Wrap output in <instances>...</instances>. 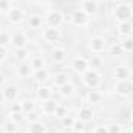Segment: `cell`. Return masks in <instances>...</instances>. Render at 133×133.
<instances>
[{"instance_id":"1","label":"cell","mask_w":133,"mask_h":133,"mask_svg":"<svg viewBox=\"0 0 133 133\" xmlns=\"http://www.w3.org/2000/svg\"><path fill=\"white\" fill-rule=\"evenodd\" d=\"M133 17V5L132 3H118L113 8V19L121 23V22H130Z\"/></svg>"},{"instance_id":"2","label":"cell","mask_w":133,"mask_h":133,"mask_svg":"<svg viewBox=\"0 0 133 133\" xmlns=\"http://www.w3.org/2000/svg\"><path fill=\"white\" fill-rule=\"evenodd\" d=\"M81 81H82V84H84L88 90H93V88H98V87L101 85L102 76H101V73L98 71V70L88 68L85 73L81 74Z\"/></svg>"},{"instance_id":"3","label":"cell","mask_w":133,"mask_h":133,"mask_svg":"<svg viewBox=\"0 0 133 133\" xmlns=\"http://www.w3.org/2000/svg\"><path fill=\"white\" fill-rule=\"evenodd\" d=\"M25 17H26V12H25V9L20 8V6H12V8L6 12V19H8V22H9L11 25H20V23L25 20Z\"/></svg>"},{"instance_id":"4","label":"cell","mask_w":133,"mask_h":133,"mask_svg":"<svg viewBox=\"0 0 133 133\" xmlns=\"http://www.w3.org/2000/svg\"><path fill=\"white\" fill-rule=\"evenodd\" d=\"M113 90H115V93L119 95V96H130L133 93V81L132 79H121V81H116Z\"/></svg>"},{"instance_id":"5","label":"cell","mask_w":133,"mask_h":133,"mask_svg":"<svg viewBox=\"0 0 133 133\" xmlns=\"http://www.w3.org/2000/svg\"><path fill=\"white\" fill-rule=\"evenodd\" d=\"M70 20H71V23H73L74 26H77V28H85V26L88 25V22H90V16H87L81 8H77V9H74V11L71 12Z\"/></svg>"},{"instance_id":"6","label":"cell","mask_w":133,"mask_h":133,"mask_svg":"<svg viewBox=\"0 0 133 133\" xmlns=\"http://www.w3.org/2000/svg\"><path fill=\"white\" fill-rule=\"evenodd\" d=\"M42 39L46 43H57L62 39V31L59 28H53V26H46L42 33Z\"/></svg>"},{"instance_id":"7","label":"cell","mask_w":133,"mask_h":133,"mask_svg":"<svg viewBox=\"0 0 133 133\" xmlns=\"http://www.w3.org/2000/svg\"><path fill=\"white\" fill-rule=\"evenodd\" d=\"M105 48H107V40H105V37H102V36H93V37L88 40V50H90L91 53H95V54L102 53Z\"/></svg>"},{"instance_id":"8","label":"cell","mask_w":133,"mask_h":133,"mask_svg":"<svg viewBox=\"0 0 133 133\" xmlns=\"http://www.w3.org/2000/svg\"><path fill=\"white\" fill-rule=\"evenodd\" d=\"M45 23L53 28H59L64 23V16L59 11H48L45 16Z\"/></svg>"},{"instance_id":"9","label":"cell","mask_w":133,"mask_h":133,"mask_svg":"<svg viewBox=\"0 0 133 133\" xmlns=\"http://www.w3.org/2000/svg\"><path fill=\"white\" fill-rule=\"evenodd\" d=\"M11 45L17 50V48H25L28 45V37L26 34L22 31H16L11 34Z\"/></svg>"},{"instance_id":"10","label":"cell","mask_w":133,"mask_h":133,"mask_svg":"<svg viewBox=\"0 0 133 133\" xmlns=\"http://www.w3.org/2000/svg\"><path fill=\"white\" fill-rule=\"evenodd\" d=\"M81 9L87 14V16H95L99 11V3L96 0H82L81 3Z\"/></svg>"},{"instance_id":"11","label":"cell","mask_w":133,"mask_h":133,"mask_svg":"<svg viewBox=\"0 0 133 133\" xmlns=\"http://www.w3.org/2000/svg\"><path fill=\"white\" fill-rule=\"evenodd\" d=\"M71 66H73V70H74L77 74H82V73H85V71L90 68V64H88V59H85V57H82V56H77V57H74Z\"/></svg>"},{"instance_id":"12","label":"cell","mask_w":133,"mask_h":133,"mask_svg":"<svg viewBox=\"0 0 133 133\" xmlns=\"http://www.w3.org/2000/svg\"><path fill=\"white\" fill-rule=\"evenodd\" d=\"M59 107V102L56 99H46V101H42V104H40V111L43 113V115H54V111H56V108Z\"/></svg>"},{"instance_id":"13","label":"cell","mask_w":133,"mask_h":133,"mask_svg":"<svg viewBox=\"0 0 133 133\" xmlns=\"http://www.w3.org/2000/svg\"><path fill=\"white\" fill-rule=\"evenodd\" d=\"M19 95H20V90H19V87H16V85H6L5 90H3V96H5V101H6V102H14V101H17Z\"/></svg>"},{"instance_id":"14","label":"cell","mask_w":133,"mask_h":133,"mask_svg":"<svg viewBox=\"0 0 133 133\" xmlns=\"http://www.w3.org/2000/svg\"><path fill=\"white\" fill-rule=\"evenodd\" d=\"M85 99H87L88 104H91V105H98V104H101L104 101V95L101 93L98 88H93V90H88L87 91Z\"/></svg>"},{"instance_id":"15","label":"cell","mask_w":133,"mask_h":133,"mask_svg":"<svg viewBox=\"0 0 133 133\" xmlns=\"http://www.w3.org/2000/svg\"><path fill=\"white\" fill-rule=\"evenodd\" d=\"M66 57H68V53H66L65 48H62V46H54V48L51 50V59H53L56 64L65 62Z\"/></svg>"},{"instance_id":"16","label":"cell","mask_w":133,"mask_h":133,"mask_svg":"<svg viewBox=\"0 0 133 133\" xmlns=\"http://www.w3.org/2000/svg\"><path fill=\"white\" fill-rule=\"evenodd\" d=\"M36 98L39 101H46L53 98V88L48 85H40L36 88Z\"/></svg>"},{"instance_id":"17","label":"cell","mask_w":133,"mask_h":133,"mask_svg":"<svg viewBox=\"0 0 133 133\" xmlns=\"http://www.w3.org/2000/svg\"><path fill=\"white\" fill-rule=\"evenodd\" d=\"M51 81H53V85L59 88V87L65 85L68 82H71V77H70V74H68L66 71H61V73H56Z\"/></svg>"},{"instance_id":"18","label":"cell","mask_w":133,"mask_h":133,"mask_svg":"<svg viewBox=\"0 0 133 133\" xmlns=\"http://www.w3.org/2000/svg\"><path fill=\"white\" fill-rule=\"evenodd\" d=\"M77 118L81 121H84L85 124L87 122H91L95 119V111L91 110V107H81L79 111H77Z\"/></svg>"},{"instance_id":"19","label":"cell","mask_w":133,"mask_h":133,"mask_svg":"<svg viewBox=\"0 0 133 133\" xmlns=\"http://www.w3.org/2000/svg\"><path fill=\"white\" fill-rule=\"evenodd\" d=\"M115 79L116 81H121V79H130V68L125 65H116L115 66Z\"/></svg>"},{"instance_id":"20","label":"cell","mask_w":133,"mask_h":133,"mask_svg":"<svg viewBox=\"0 0 133 133\" xmlns=\"http://www.w3.org/2000/svg\"><path fill=\"white\" fill-rule=\"evenodd\" d=\"M33 79L34 82L43 85L48 79H50V71L46 68H42V70H37V71H33Z\"/></svg>"},{"instance_id":"21","label":"cell","mask_w":133,"mask_h":133,"mask_svg":"<svg viewBox=\"0 0 133 133\" xmlns=\"http://www.w3.org/2000/svg\"><path fill=\"white\" fill-rule=\"evenodd\" d=\"M116 33L119 34V36H122V37H129L130 34L133 33V25L130 22H121V23H118V26H116Z\"/></svg>"},{"instance_id":"22","label":"cell","mask_w":133,"mask_h":133,"mask_svg":"<svg viewBox=\"0 0 133 133\" xmlns=\"http://www.w3.org/2000/svg\"><path fill=\"white\" fill-rule=\"evenodd\" d=\"M46 125L45 122H42L40 119L39 121H34V122H30V127H28V133H46Z\"/></svg>"},{"instance_id":"23","label":"cell","mask_w":133,"mask_h":133,"mask_svg":"<svg viewBox=\"0 0 133 133\" xmlns=\"http://www.w3.org/2000/svg\"><path fill=\"white\" fill-rule=\"evenodd\" d=\"M43 23H45V17H42V16L33 14V16H30V17H28V26H30V28H34V30L42 28V25H43Z\"/></svg>"},{"instance_id":"24","label":"cell","mask_w":133,"mask_h":133,"mask_svg":"<svg viewBox=\"0 0 133 133\" xmlns=\"http://www.w3.org/2000/svg\"><path fill=\"white\" fill-rule=\"evenodd\" d=\"M74 91H76V87H74L73 82H68L65 85L59 87V95H61L62 98H71V96L74 95Z\"/></svg>"},{"instance_id":"25","label":"cell","mask_w":133,"mask_h":133,"mask_svg":"<svg viewBox=\"0 0 133 133\" xmlns=\"http://www.w3.org/2000/svg\"><path fill=\"white\" fill-rule=\"evenodd\" d=\"M17 74H19L20 77H30V76H33V68H31L30 64L23 62L22 65L17 66Z\"/></svg>"},{"instance_id":"26","label":"cell","mask_w":133,"mask_h":133,"mask_svg":"<svg viewBox=\"0 0 133 133\" xmlns=\"http://www.w3.org/2000/svg\"><path fill=\"white\" fill-rule=\"evenodd\" d=\"M30 54H31V51L25 46V48H17L16 51H14V57L17 59V61H22V62H25L28 57H30Z\"/></svg>"},{"instance_id":"27","label":"cell","mask_w":133,"mask_h":133,"mask_svg":"<svg viewBox=\"0 0 133 133\" xmlns=\"http://www.w3.org/2000/svg\"><path fill=\"white\" fill-rule=\"evenodd\" d=\"M3 132L5 133H17L19 132V124L17 122H12V121H6V122H3Z\"/></svg>"},{"instance_id":"28","label":"cell","mask_w":133,"mask_h":133,"mask_svg":"<svg viewBox=\"0 0 133 133\" xmlns=\"http://www.w3.org/2000/svg\"><path fill=\"white\" fill-rule=\"evenodd\" d=\"M119 43H121V46H122V50H124V51H127V53H133V37H132V36L124 37Z\"/></svg>"},{"instance_id":"29","label":"cell","mask_w":133,"mask_h":133,"mask_svg":"<svg viewBox=\"0 0 133 133\" xmlns=\"http://www.w3.org/2000/svg\"><path fill=\"white\" fill-rule=\"evenodd\" d=\"M30 65L33 68V71H37V70L45 68V62H43V59L40 56H34L33 59H31V62H30Z\"/></svg>"},{"instance_id":"30","label":"cell","mask_w":133,"mask_h":133,"mask_svg":"<svg viewBox=\"0 0 133 133\" xmlns=\"http://www.w3.org/2000/svg\"><path fill=\"white\" fill-rule=\"evenodd\" d=\"M20 104H22V110H23V113H26V115L36 110V104H34L33 99H23Z\"/></svg>"},{"instance_id":"31","label":"cell","mask_w":133,"mask_h":133,"mask_svg":"<svg viewBox=\"0 0 133 133\" xmlns=\"http://www.w3.org/2000/svg\"><path fill=\"white\" fill-rule=\"evenodd\" d=\"M11 45V33L8 30L0 31V46H8Z\"/></svg>"},{"instance_id":"32","label":"cell","mask_w":133,"mask_h":133,"mask_svg":"<svg viewBox=\"0 0 133 133\" xmlns=\"http://www.w3.org/2000/svg\"><path fill=\"white\" fill-rule=\"evenodd\" d=\"M74 121H76V118H74V116L66 115V116H64V118L61 119V124H62V127H64V129H70V130H73Z\"/></svg>"},{"instance_id":"33","label":"cell","mask_w":133,"mask_h":133,"mask_svg":"<svg viewBox=\"0 0 133 133\" xmlns=\"http://www.w3.org/2000/svg\"><path fill=\"white\" fill-rule=\"evenodd\" d=\"M108 50H110V54H113V56H121L124 53V50H122V46H121L119 42H113Z\"/></svg>"},{"instance_id":"34","label":"cell","mask_w":133,"mask_h":133,"mask_svg":"<svg viewBox=\"0 0 133 133\" xmlns=\"http://www.w3.org/2000/svg\"><path fill=\"white\" fill-rule=\"evenodd\" d=\"M68 115V108H66V105L64 104H59V107L56 108V111H54V116L57 118V119H62L64 116Z\"/></svg>"},{"instance_id":"35","label":"cell","mask_w":133,"mask_h":133,"mask_svg":"<svg viewBox=\"0 0 133 133\" xmlns=\"http://www.w3.org/2000/svg\"><path fill=\"white\" fill-rule=\"evenodd\" d=\"M107 127H108V133H122L124 132V127L119 122H113V124H110Z\"/></svg>"},{"instance_id":"36","label":"cell","mask_w":133,"mask_h":133,"mask_svg":"<svg viewBox=\"0 0 133 133\" xmlns=\"http://www.w3.org/2000/svg\"><path fill=\"white\" fill-rule=\"evenodd\" d=\"M88 64H90V68H95V70H98L102 64V61H101L98 56H91L90 59H88Z\"/></svg>"},{"instance_id":"37","label":"cell","mask_w":133,"mask_h":133,"mask_svg":"<svg viewBox=\"0 0 133 133\" xmlns=\"http://www.w3.org/2000/svg\"><path fill=\"white\" fill-rule=\"evenodd\" d=\"M11 5V0H0V12H8L12 8Z\"/></svg>"},{"instance_id":"38","label":"cell","mask_w":133,"mask_h":133,"mask_svg":"<svg viewBox=\"0 0 133 133\" xmlns=\"http://www.w3.org/2000/svg\"><path fill=\"white\" fill-rule=\"evenodd\" d=\"M9 121H12V122H17V124H20L22 121H23V116H22V113H9Z\"/></svg>"},{"instance_id":"39","label":"cell","mask_w":133,"mask_h":133,"mask_svg":"<svg viewBox=\"0 0 133 133\" xmlns=\"http://www.w3.org/2000/svg\"><path fill=\"white\" fill-rule=\"evenodd\" d=\"M84 129H85V122H84V121H81L79 118H76V121H74V125H73V130L84 132Z\"/></svg>"},{"instance_id":"40","label":"cell","mask_w":133,"mask_h":133,"mask_svg":"<svg viewBox=\"0 0 133 133\" xmlns=\"http://www.w3.org/2000/svg\"><path fill=\"white\" fill-rule=\"evenodd\" d=\"M8 59V50L6 46H0V62H5Z\"/></svg>"},{"instance_id":"41","label":"cell","mask_w":133,"mask_h":133,"mask_svg":"<svg viewBox=\"0 0 133 133\" xmlns=\"http://www.w3.org/2000/svg\"><path fill=\"white\" fill-rule=\"evenodd\" d=\"M11 111H12V113H23V110H22V104H20V102L12 104V105H11Z\"/></svg>"},{"instance_id":"42","label":"cell","mask_w":133,"mask_h":133,"mask_svg":"<svg viewBox=\"0 0 133 133\" xmlns=\"http://www.w3.org/2000/svg\"><path fill=\"white\" fill-rule=\"evenodd\" d=\"M93 133H108V127L107 125H98V127H95Z\"/></svg>"},{"instance_id":"43","label":"cell","mask_w":133,"mask_h":133,"mask_svg":"<svg viewBox=\"0 0 133 133\" xmlns=\"http://www.w3.org/2000/svg\"><path fill=\"white\" fill-rule=\"evenodd\" d=\"M28 121H30V122H34V121H39V115H37V113H34V111H31V113H28Z\"/></svg>"},{"instance_id":"44","label":"cell","mask_w":133,"mask_h":133,"mask_svg":"<svg viewBox=\"0 0 133 133\" xmlns=\"http://www.w3.org/2000/svg\"><path fill=\"white\" fill-rule=\"evenodd\" d=\"M5 82H6V76H5L3 73H0V87L5 85Z\"/></svg>"},{"instance_id":"45","label":"cell","mask_w":133,"mask_h":133,"mask_svg":"<svg viewBox=\"0 0 133 133\" xmlns=\"http://www.w3.org/2000/svg\"><path fill=\"white\" fill-rule=\"evenodd\" d=\"M5 104V96H3V91H0V105Z\"/></svg>"},{"instance_id":"46","label":"cell","mask_w":133,"mask_h":133,"mask_svg":"<svg viewBox=\"0 0 133 133\" xmlns=\"http://www.w3.org/2000/svg\"><path fill=\"white\" fill-rule=\"evenodd\" d=\"M71 133H84V132H79V130H71Z\"/></svg>"},{"instance_id":"47","label":"cell","mask_w":133,"mask_h":133,"mask_svg":"<svg viewBox=\"0 0 133 133\" xmlns=\"http://www.w3.org/2000/svg\"><path fill=\"white\" fill-rule=\"evenodd\" d=\"M130 121H132V122H133V111H132V113H130Z\"/></svg>"},{"instance_id":"48","label":"cell","mask_w":133,"mask_h":133,"mask_svg":"<svg viewBox=\"0 0 133 133\" xmlns=\"http://www.w3.org/2000/svg\"><path fill=\"white\" fill-rule=\"evenodd\" d=\"M108 2H116V0H108Z\"/></svg>"},{"instance_id":"49","label":"cell","mask_w":133,"mask_h":133,"mask_svg":"<svg viewBox=\"0 0 133 133\" xmlns=\"http://www.w3.org/2000/svg\"><path fill=\"white\" fill-rule=\"evenodd\" d=\"M130 133H133V129H132V130H130Z\"/></svg>"},{"instance_id":"50","label":"cell","mask_w":133,"mask_h":133,"mask_svg":"<svg viewBox=\"0 0 133 133\" xmlns=\"http://www.w3.org/2000/svg\"><path fill=\"white\" fill-rule=\"evenodd\" d=\"M0 31H2V28H0Z\"/></svg>"}]
</instances>
